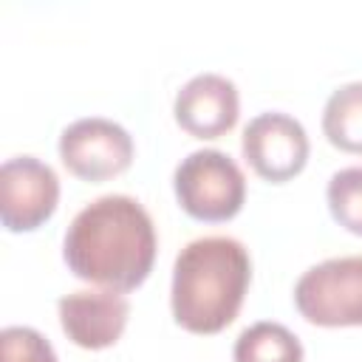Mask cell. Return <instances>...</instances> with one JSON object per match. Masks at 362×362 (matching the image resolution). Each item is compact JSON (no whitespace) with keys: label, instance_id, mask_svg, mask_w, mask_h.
<instances>
[{"label":"cell","instance_id":"1","mask_svg":"<svg viewBox=\"0 0 362 362\" xmlns=\"http://www.w3.org/2000/svg\"><path fill=\"white\" fill-rule=\"evenodd\" d=\"M156 246L150 212L136 198L110 192L74 215L62 238V257L79 280L127 294L153 272Z\"/></svg>","mask_w":362,"mask_h":362},{"label":"cell","instance_id":"2","mask_svg":"<svg viewBox=\"0 0 362 362\" xmlns=\"http://www.w3.org/2000/svg\"><path fill=\"white\" fill-rule=\"evenodd\" d=\"M249 283L252 257L238 238H195L175 255L173 263V317L192 334H218L238 317Z\"/></svg>","mask_w":362,"mask_h":362},{"label":"cell","instance_id":"3","mask_svg":"<svg viewBox=\"0 0 362 362\" xmlns=\"http://www.w3.org/2000/svg\"><path fill=\"white\" fill-rule=\"evenodd\" d=\"M173 189L187 215L195 221L221 223L240 212L246 201V175L229 153L204 147L178 161Z\"/></svg>","mask_w":362,"mask_h":362},{"label":"cell","instance_id":"4","mask_svg":"<svg viewBox=\"0 0 362 362\" xmlns=\"http://www.w3.org/2000/svg\"><path fill=\"white\" fill-rule=\"evenodd\" d=\"M294 305L311 325H362V255L308 266L294 283Z\"/></svg>","mask_w":362,"mask_h":362},{"label":"cell","instance_id":"5","mask_svg":"<svg viewBox=\"0 0 362 362\" xmlns=\"http://www.w3.org/2000/svg\"><path fill=\"white\" fill-rule=\"evenodd\" d=\"M59 158L82 181H105L133 161V136L113 119L85 116L59 133Z\"/></svg>","mask_w":362,"mask_h":362},{"label":"cell","instance_id":"6","mask_svg":"<svg viewBox=\"0 0 362 362\" xmlns=\"http://www.w3.org/2000/svg\"><path fill=\"white\" fill-rule=\"evenodd\" d=\"M59 204V178L37 156H14L0 167V221L8 232L42 226Z\"/></svg>","mask_w":362,"mask_h":362},{"label":"cell","instance_id":"7","mask_svg":"<svg viewBox=\"0 0 362 362\" xmlns=\"http://www.w3.org/2000/svg\"><path fill=\"white\" fill-rule=\"evenodd\" d=\"M240 153L260 178L283 184L305 167L308 133L300 119L283 110H263L243 127Z\"/></svg>","mask_w":362,"mask_h":362},{"label":"cell","instance_id":"8","mask_svg":"<svg viewBox=\"0 0 362 362\" xmlns=\"http://www.w3.org/2000/svg\"><path fill=\"white\" fill-rule=\"evenodd\" d=\"M57 314L65 337L74 345L88 351H102L119 342L130 317V303L122 291L79 288L59 297Z\"/></svg>","mask_w":362,"mask_h":362},{"label":"cell","instance_id":"9","mask_svg":"<svg viewBox=\"0 0 362 362\" xmlns=\"http://www.w3.org/2000/svg\"><path fill=\"white\" fill-rule=\"evenodd\" d=\"M175 122L195 139H218L229 133L240 113V96L229 76L204 71L181 85L173 102Z\"/></svg>","mask_w":362,"mask_h":362},{"label":"cell","instance_id":"10","mask_svg":"<svg viewBox=\"0 0 362 362\" xmlns=\"http://www.w3.org/2000/svg\"><path fill=\"white\" fill-rule=\"evenodd\" d=\"M232 359L235 362H303V342L283 322L260 320L238 334Z\"/></svg>","mask_w":362,"mask_h":362},{"label":"cell","instance_id":"11","mask_svg":"<svg viewBox=\"0 0 362 362\" xmlns=\"http://www.w3.org/2000/svg\"><path fill=\"white\" fill-rule=\"evenodd\" d=\"M322 133L334 147L362 153V79L345 82L328 96L322 107Z\"/></svg>","mask_w":362,"mask_h":362},{"label":"cell","instance_id":"12","mask_svg":"<svg viewBox=\"0 0 362 362\" xmlns=\"http://www.w3.org/2000/svg\"><path fill=\"white\" fill-rule=\"evenodd\" d=\"M325 201L331 218L354 235H362V167H342L328 178Z\"/></svg>","mask_w":362,"mask_h":362},{"label":"cell","instance_id":"13","mask_svg":"<svg viewBox=\"0 0 362 362\" xmlns=\"http://www.w3.org/2000/svg\"><path fill=\"white\" fill-rule=\"evenodd\" d=\"M0 362H59L51 342L31 325H8L0 331Z\"/></svg>","mask_w":362,"mask_h":362}]
</instances>
